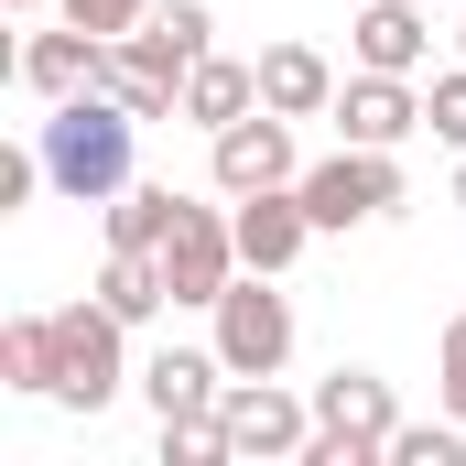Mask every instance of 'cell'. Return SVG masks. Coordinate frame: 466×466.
<instances>
[{"label":"cell","mask_w":466,"mask_h":466,"mask_svg":"<svg viewBox=\"0 0 466 466\" xmlns=\"http://www.w3.org/2000/svg\"><path fill=\"white\" fill-rule=\"evenodd\" d=\"M293 466H380V445H358V434H337V423H315V445Z\"/></svg>","instance_id":"cell-24"},{"label":"cell","mask_w":466,"mask_h":466,"mask_svg":"<svg viewBox=\"0 0 466 466\" xmlns=\"http://www.w3.org/2000/svg\"><path fill=\"white\" fill-rule=\"evenodd\" d=\"M423 130H434L445 152H466V66H456V76H434V87H423Z\"/></svg>","instance_id":"cell-22"},{"label":"cell","mask_w":466,"mask_h":466,"mask_svg":"<svg viewBox=\"0 0 466 466\" xmlns=\"http://www.w3.org/2000/svg\"><path fill=\"white\" fill-rule=\"evenodd\" d=\"M228 228H238V260H249V271H293V260H304V238H315V218H304V185L228 196Z\"/></svg>","instance_id":"cell-9"},{"label":"cell","mask_w":466,"mask_h":466,"mask_svg":"<svg viewBox=\"0 0 466 466\" xmlns=\"http://www.w3.org/2000/svg\"><path fill=\"white\" fill-rule=\"evenodd\" d=\"M11 11H22V22H33V11H55V0H11Z\"/></svg>","instance_id":"cell-26"},{"label":"cell","mask_w":466,"mask_h":466,"mask_svg":"<svg viewBox=\"0 0 466 466\" xmlns=\"http://www.w3.org/2000/svg\"><path fill=\"white\" fill-rule=\"evenodd\" d=\"M130 130L141 119L119 109L109 87H87V98H55L44 130H33V152H44V185L66 196V207H109L119 185H130Z\"/></svg>","instance_id":"cell-1"},{"label":"cell","mask_w":466,"mask_h":466,"mask_svg":"<svg viewBox=\"0 0 466 466\" xmlns=\"http://www.w3.org/2000/svg\"><path fill=\"white\" fill-rule=\"evenodd\" d=\"M434 401H445V412L466 423V304L445 315V348H434Z\"/></svg>","instance_id":"cell-23"},{"label":"cell","mask_w":466,"mask_h":466,"mask_svg":"<svg viewBox=\"0 0 466 466\" xmlns=\"http://www.w3.org/2000/svg\"><path fill=\"white\" fill-rule=\"evenodd\" d=\"M207 348L228 358V380H282L293 369V293H282V271H238L207 304Z\"/></svg>","instance_id":"cell-3"},{"label":"cell","mask_w":466,"mask_h":466,"mask_svg":"<svg viewBox=\"0 0 466 466\" xmlns=\"http://www.w3.org/2000/svg\"><path fill=\"white\" fill-rule=\"evenodd\" d=\"M293 185H304L315 238H326V228H369V218H401V163H390V152H369V141H337V152H326V163H304Z\"/></svg>","instance_id":"cell-4"},{"label":"cell","mask_w":466,"mask_h":466,"mask_svg":"<svg viewBox=\"0 0 466 466\" xmlns=\"http://www.w3.org/2000/svg\"><path fill=\"white\" fill-rule=\"evenodd\" d=\"M456 207H466V152H456Z\"/></svg>","instance_id":"cell-27"},{"label":"cell","mask_w":466,"mask_h":466,"mask_svg":"<svg viewBox=\"0 0 466 466\" xmlns=\"http://www.w3.org/2000/svg\"><path fill=\"white\" fill-rule=\"evenodd\" d=\"M22 87L55 109V98H87V87H109V33H76V22H55V33H33L22 44Z\"/></svg>","instance_id":"cell-10"},{"label":"cell","mask_w":466,"mask_h":466,"mask_svg":"<svg viewBox=\"0 0 466 466\" xmlns=\"http://www.w3.org/2000/svg\"><path fill=\"white\" fill-rule=\"evenodd\" d=\"M348 44H358V66H369V76H423V55H434V22H423V0H369Z\"/></svg>","instance_id":"cell-14"},{"label":"cell","mask_w":466,"mask_h":466,"mask_svg":"<svg viewBox=\"0 0 466 466\" xmlns=\"http://www.w3.org/2000/svg\"><path fill=\"white\" fill-rule=\"evenodd\" d=\"M337 66L315 55V44H260V109H282V119H326L337 109Z\"/></svg>","instance_id":"cell-15"},{"label":"cell","mask_w":466,"mask_h":466,"mask_svg":"<svg viewBox=\"0 0 466 466\" xmlns=\"http://www.w3.org/2000/svg\"><path fill=\"white\" fill-rule=\"evenodd\" d=\"M304 152H293V119L282 109H249L228 130H207V185L218 196H260V185H293Z\"/></svg>","instance_id":"cell-7"},{"label":"cell","mask_w":466,"mask_h":466,"mask_svg":"<svg viewBox=\"0 0 466 466\" xmlns=\"http://www.w3.org/2000/svg\"><path fill=\"white\" fill-rule=\"evenodd\" d=\"M33 185H44V152H0V218H22Z\"/></svg>","instance_id":"cell-25"},{"label":"cell","mask_w":466,"mask_h":466,"mask_svg":"<svg viewBox=\"0 0 466 466\" xmlns=\"http://www.w3.org/2000/svg\"><path fill=\"white\" fill-rule=\"evenodd\" d=\"M55 22H76V33H141V22H152V0H55Z\"/></svg>","instance_id":"cell-21"},{"label":"cell","mask_w":466,"mask_h":466,"mask_svg":"<svg viewBox=\"0 0 466 466\" xmlns=\"http://www.w3.org/2000/svg\"><path fill=\"white\" fill-rule=\"evenodd\" d=\"M456 55H466V22H456Z\"/></svg>","instance_id":"cell-28"},{"label":"cell","mask_w":466,"mask_h":466,"mask_svg":"<svg viewBox=\"0 0 466 466\" xmlns=\"http://www.w3.org/2000/svg\"><path fill=\"white\" fill-rule=\"evenodd\" d=\"M260 109V66H238V55H207L196 76H185V119L196 130H228V119Z\"/></svg>","instance_id":"cell-16"},{"label":"cell","mask_w":466,"mask_h":466,"mask_svg":"<svg viewBox=\"0 0 466 466\" xmlns=\"http://www.w3.org/2000/svg\"><path fill=\"white\" fill-rule=\"evenodd\" d=\"M218 434H228V466H282L315 445V390L293 401L282 380H228L218 390Z\"/></svg>","instance_id":"cell-5"},{"label":"cell","mask_w":466,"mask_h":466,"mask_svg":"<svg viewBox=\"0 0 466 466\" xmlns=\"http://www.w3.org/2000/svg\"><path fill=\"white\" fill-rule=\"evenodd\" d=\"M218 390H228V358H218V348H163V358H141V401H152V423H207Z\"/></svg>","instance_id":"cell-11"},{"label":"cell","mask_w":466,"mask_h":466,"mask_svg":"<svg viewBox=\"0 0 466 466\" xmlns=\"http://www.w3.org/2000/svg\"><path fill=\"white\" fill-rule=\"evenodd\" d=\"M315 423H337V434H358V445H380V466H390L401 401H390L380 369H326V380H315Z\"/></svg>","instance_id":"cell-13"},{"label":"cell","mask_w":466,"mask_h":466,"mask_svg":"<svg viewBox=\"0 0 466 466\" xmlns=\"http://www.w3.org/2000/svg\"><path fill=\"white\" fill-rule=\"evenodd\" d=\"M390 466H466V423L445 412V423H401L390 434Z\"/></svg>","instance_id":"cell-20"},{"label":"cell","mask_w":466,"mask_h":466,"mask_svg":"<svg viewBox=\"0 0 466 466\" xmlns=\"http://www.w3.org/2000/svg\"><path fill=\"white\" fill-rule=\"evenodd\" d=\"M98 304H109V315H130V326H152V315L174 304V293H163V260H152V249H109V271H98Z\"/></svg>","instance_id":"cell-18"},{"label":"cell","mask_w":466,"mask_h":466,"mask_svg":"<svg viewBox=\"0 0 466 466\" xmlns=\"http://www.w3.org/2000/svg\"><path fill=\"white\" fill-rule=\"evenodd\" d=\"M119 44H130L152 76H174V87H185V76L218 55V11H207V0H152V22H141V33H119Z\"/></svg>","instance_id":"cell-12"},{"label":"cell","mask_w":466,"mask_h":466,"mask_svg":"<svg viewBox=\"0 0 466 466\" xmlns=\"http://www.w3.org/2000/svg\"><path fill=\"white\" fill-rule=\"evenodd\" d=\"M0 380L55 401V315H11V326H0Z\"/></svg>","instance_id":"cell-19"},{"label":"cell","mask_w":466,"mask_h":466,"mask_svg":"<svg viewBox=\"0 0 466 466\" xmlns=\"http://www.w3.org/2000/svg\"><path fill=\"white\" fill-rule=\"evenodd\" d=\"M174 218H185V196L130 174V185L109 196V249H163V238H174Z\"/></svg>","instance_id":"cell-17"},{"label":"cell","mask_w":466,"mask_h":466,"mask_svg":"<svg viewBox=\"0 0 466 466\" xmlns=\"http://www.w3.org/2000/svg\"><path fill=\"white\" fill-rule=\"evenodd\" d=\"M337 141H369V152H401V141H412V130H423V87H412V76H369V66H358L348 87H337Z\"/></svg>","instance_id":"cell-8"},{"label":"cell","mask_w":466,"mask_h":466,"mask_svg":"<svg viewBox=\"0 0 466 466\" xmlns=\"http://www.w3.org/2000/svg\"><path fill=\"white\" fill-rule=\"evenodd\" d=\"M130 380H141L130 369V315H109L98 293L87 304H55V401L66 412H109Z\"/></svg>","instance_id":"cell-2"},{"label":"cell","mask_w":466,"mask_h":466,"mask_svg":"<svg viewBox=\"0 0 466 466\" xmlns=\"http://www.w3.org/2000/svg\"><path fill=\"white\" fill-rule=\"evenodd\" d=\"M152 260H163V293H174V304H196V315H207L238 271H249V260H238L228 207H196V196H185V218H174V238H163Z\"/></svg>","instance_id":"cell-6"}]
</instances>
